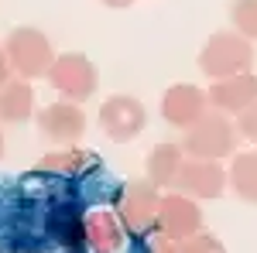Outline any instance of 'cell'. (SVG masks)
<instances>
[{"instance_id":"6da1fadb","label":"cell","mask_w":257,"mask_h":253,"mask_svg":"<svg viewBox=\"0 0 257 253\" xmlns=\"http://www.w3.org/2000/svg\"><path fill=\"white\" fill-rule=\"evenodd\" d=\"M240 144V130L237 123L226 117V113H206V117L192 123L185 130V140H182V151L189 157H206V161H219V157H230Z\"/></svg>"},{"instance_id":"8992f818","label":"cell","mask_w":257,"mask_h":253,"mask_svg":"<svg viewBox=\"0 0 257 253\" xmlns=\"http://www.w3.org/2000/svg\"><path fill=\"white\" fill-rule=\"evenodd\" d=\"M144 123H148V110L134 96H110L99 106V127H103V134L110 137V140H117V144L134 140L144 130Z\"/></svg>"},{"instance_id":"52a82bcc","label":"cell","mask_w":257,"mask_h":253,"mask_svg":"<svg viewBox=\"0 0 257 253\" xmlns=\"http://www.w3.org/2000/svg\"><path fill=\"white\" fill-rule=\"evenodd\" d=\"M206 113H209V93H202L199 86L182 82V86L165 89V96H161V117L168 120L172 127H185L189 130Z\"/></svg>"},{"instance_id":"d6986e66","label":"cell","mask_w":257,"mask_h":253,"mask_svg":"<svg viewBox=\"0 0 257 253\" xmlns=\"http://www.w3.org/2000/svg\"><path fill=\"white\" fill-rule=\"evenodd\" d=\"M182 253H226L223 250V243H219L216 236H209V233H192L189 239H182Z\"/></svg>"},{"instance_id":"7a4b0ae2","label":"cell","mask_w":257,"mask_h":253,"mask_svg":"<svg viewBox=\"0 0 257 253\" xmlns=\"http://www.w3.org/2000/svg\"><path fill=\"white\" fill-rule=\"evenodd\" d=\"M199 65L202 72L213 79H230L240 76V72H250L254 65V48L243 35H233V31H216L213 38L206 41L202 55H199Z\"/></svg>"},{"instance_id":"8fae6325","label":"cell","mask_w":257,"mask_h":253,"mask_svg":"<svg viewBox=\"0 0 257 253\" xmlns=\"http://www.w3.org/2000/svg\"><path fill=\"white\" fill-rule=\"evenodd\" d=\"M38 127L41 134L55 144H76L86 134V113L79 110V103H52L38 113Z\"/></svg>"},{"instance_id":"7c38bea8","label":"cell","mask_w":257,"mask_h":253,"mask_svg":"<svg viewBox=\"0 0 257 253\" xmlns=\"http://www.w3.org/2000/svg\"><path fill=\"white\" fill-rule=\"evenodd\" d=\"M48 236H55V243L65 246L69 253L86 250V215L79 205H72V202L55 205L48 212Z\"/></svg>"},{"instance_id":"30bf717a","label":"cell","mask_w":257,"mask_h":253,"mask_svg":"<svg viewBox=\"0 0 257 253\" xmlns=\"http://www.w3.org/2000/svg\"><path fill=\"white\" fill-rule=\"evenodd\" d=\"M175 188H182L192 198H219L226 188V171L219 168V161H206V157H189L178 171Z\"/></svg>"},{"instance_id":"277c9868","label":"cell","mask_w":257,"mask_h":253,"mask_svg":"<svg viewBox=\"0 0 257 253\" xmlns=\"http://www.w3.org/2000/svg\"><path fill=\"white\" fill-rule=\"evenodd\" d=\"M4 52L14 65V72H21V79H38V76H48L52 69V41L41 35L38 28H14L7 41H4Z\"/></svg>"},{"instance_id":"ba28073f","label":"cell","mask_w":257,"mask_h":253,"mask_svg":"<svg viewBox=\"0 0 257 253\" xmlns=\"http://www.w3.org/2000/svg\"><path fill=\"white\" fill-rule=\"evenodd\" d=\"M202 229V212L189 195H161L158 205V233L168 239H189Z\"/></svg>"},{"instance_id":"4fadbf2b","label":"cell","mask_w":257,"mask_h":253,"mask_svg":"<svg viewBox=\"0 0 257 253\" xmlns=\"http://www.w3.org/2000/svg\"><path fill=\"white\" fill-rule=\"evenodd\" d=\"M120 243H123V229H120V222L110 212L96 209V212L86 215V250H93V253H117Z\"/></svg>"},{"instance_id":"3957f363","label":"cell","mask_w":257,"mask_h":253,"mask_svg":"<svg viewBox=\"0 0 257 253\" xmlns=\"http://www.w3.org/2000/svg\"><path fill=\"white\" fill-rule=\"evenodd\" d=\"M158 205H161V195L158 185H151V181H127L123 192L117 195L120 222L131 236L158 233Z\"/></svg>"},{"instance_id":"cb8c5ba5","label":"cell","mask_w":257,"mask_h":253,"mask_svg":"<svg viewBox=\"0 0 257 253\" xmlns=\"http://www.w3.org/2000/svg\"><path fill=\"white\" fill-rule=\"evenodd\" d=\"M0 157H4V134H0Z\"/></svg>"},{"instance_id":"44dd1931","label":"cell","mask_w":257,"mask_h":253,"mask_svg":"<svg viewBox=\"0 0 257 253\" xmlns=\"http://www.w3.org/2000/svg\"><path fill=\"white\" fill-rule=\"evenodd\" d=\"M151 253H182V243L178 239H168V236H158L151 243Z\"/></svg>"},{"instance_id":"5b68a950","label":"cell","mask_w":257,"mask_h":253,"mask_svg":"<svg viewBox=\"0 0 257 253\" xmlns=\"http://www.w3.org/2000/svg\"><path fill=\"white\" fill-rule=\"evenodd\" d=\"M48 82H52V89H55L62 99L79 103V99H89L93 93H96L99 72H96V65L86 59V55L69 52V55H59V59L52 62Z\"/></svg>"},{"instance_id":"9a60e30c","label":"cell","mask_w":257,"mask_h":253,"mask_svg":"<svg viewBox=\"0 0 257 253\" xmlns=\"http://www.w3.org/2000/svg\"><path fill=\"white\" fill-rule=\"evenodd\" d=\"M35 113V93H31V86L21 79V82H7L4 89H0V123H24V120H31Z\"/></svg>"},{"instance_id":"2e32d148","label":"cell","mask_w":257,"mask_h":253,"mask_svg":"<svg viewBox=\"0 0 257 253\" xmlns=\"http://www.w3.org/2000/svg\"><path fill=\"white\" fill-rule=\"evenodd\" d=\"M230 185H233V192L243 202L257 205V154H237L233 157V164H230Z\"/></svg>"},{"instance_id":"5bb4252c","label":"cell","mask_w":257,"mask_h":253,"mask_svg":"<svg viewBox=\"0 0 257 253\" xmlns=\"http://www.w3.org/2000/svg\"><path fill=\"white\" fill-rule=\"evenodd\" d=\"M185 164V151L182 144H158L151 157H148V181L158 185V188H168L178 181V171Z\"/></svg>"},{"instance_id":"e0dca14e","label":"cell","mask_w":257,"mask_h":253,"mask_svg":"<svg viewBox=\"0 0 257 253\" xmlns=\"http://www.w3.org/2000/svg\"><path fill=\"white\" fill-rule=\"evenodd\" d=\"M96 164V157L89 151H62V154H48L41 161V171H65V175H76L82 168Z\"/></svg>"},{"instance_id":"603a6c76","label":"cell","mask_w":257,"mask_h":253,"mask_svg":"<svg viewBox=\"0 0 257 253\" xmlns=\"http://www.w3.org/2000/svg\"><path fill=\"white\" fill-rule=\"evenodd\" d=\"M103 4H106V7H131L134 0H103Z\"/></svg>"},{"instance_id":"ac0fdd59","label":"cell","mask_w":257,"mask_h":253,"mask_svg":"<svg viewBox=\"0 0 257 253\" xmlns=\"http://www.w3.org/2000/svg\"><path fill=\"white\" fill-rule=\"evenodd\" d=\"M230 18L237 24V35H243L247 41L257 38V0H233Z\"/></svg>"},{"instance_id":"ffe728a7","label":"cell","mask_w":257,"mask_h":253,"mask_svg":"<svg viewBox=\"0 0 257 253\" xmlns=\"http://www.w3.org/2000/svg\"><path fill=\"white\" fill-rule=\"evenodd\" d=\"M237 130L240 137H247V140H257V103L250 106V110H243L237 117Z\"/></svg>"},{"instance_id":"9c48e42d","label":"cell","mask_w":257,"mask_h":253,"mask_svg":"<svg viewBox=\"0 0 257 253\" xmlns=\"http://www.w3.org/2000/svg\"><path fill=\"white\" fill-rule=\"evenodd\" d=\"M257 103V76L254 72H240L230 79H216L209 86V106L226 113V117H240L243 110H250Z\"/></svg>"},{"instance_id":"7402d4cb","label":"cell","mask_w":257,"mask_h":253,"mask_svg":"<svg viewBox=\"0 0 257 253\" xmlns=\"http://www.w3.org/2000/svg\"><path fill=\"white\" fill-rule=\"evenodd\" d=\"M11 69H14V65H11V59H7V52L0 48V89L11 82Z\"/></svg>"}]
</instances>
